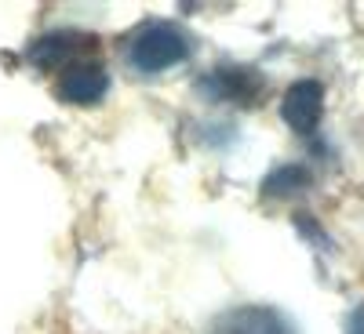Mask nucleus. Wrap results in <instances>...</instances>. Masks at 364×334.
Wrapping results in <instances>:
<instances>
[{"label": "nucleus", "instance_id": "nucleus-4", "mask_svg": "<svg viewBox=\"0 0 364 334\" xmlns=\"http://www.w3.org/2000/svg\"><path fill=\"white\" fill-rule=\"evenodd\" d=\"M55 95L70 106H95L109 95V73L102 62H87L84 58V62L63 69V77L55 84Z\"/></svg>", "mask_w": 364, "mask_h": 334}, {"label": "nucleus", "instance_id": "nucleus-8", "mask_svg": "<svg viewBox=\"0 0 364 334\" xmlns=\"http://www.w3.org/2000/svg\"><path fill=\"white\" fill-rule=\"evenodd\" d=\"M346 334H364V306H357V309L346 316Z\"/></svg>", "mask_w": 364, "mask_h": 334}, {"label": "nucleus", "instance_id": "nucleus-2", "mask_svg": "<svg viewBox=\"0 0 364 334\" xmlns=\"http://www.w3.org/2000/svg\"><path fill=\"white\" fill-rule=\"evenodd\" d=\"M95 51V37L80 33V29H51V33H41L37 40H29L26 58L41 69H70L77 62H84V55Z\"/></svg>", "mask_w": 364, "mask_h": 334}, {"label": "nucleus", "instance_id": "nucleus-3", "mask_svg": "<svg viewBox=\"0 0 364 334\" xmlns=\"http://www.w3.org/2000/svg\"><path fill=\"white\" fill-rule=\"evenodd\" d=\"M324 116V87L317 80H295L281 99V120L295 135H314Z\"/></svg>", "mask_w": 364, "mask_h": 334}, {"label": "nucleus", "instance_id": "nucleus-6", "mask_svg": "<svg viewBox=\"0 0 364 334\" xmlns=\"http://www.w3.org/2000/svg\"><path fill=\"white\" fill-rule=\"evenodd\" d=\"M200 87L211 99H230V102H252L259 95V77L252 69H215L200 80Z\"/></svg>", "mask_w": 364, "mask_h": 334}, {"label": "nucleus", "instance_id": "nucleus-5", "mask_svg": "<svg viewBox=\"0 0 364 334\" xmlns=\"http://www.w3.org/2000/svg\"><path fill=\"white\" fill-rule=\"evenodd\" d=\"M211 334H295V330L269 306H237L215 320Z\"/></svg>", "mask_w": 364, "mask_h": 334}, {"label": "nucleus", "instance_id": "nucleus-7", "mask_svg": "<svg viewBox=\"0 0 364 334\" xmlns=\"http://www.w3.org/2000/svg\"><path fill=\"white\" fill-rule=\"evenodd\" d=\"M266 193L269 196H288V193H299V189H306L310 186V171L306 167H299V164H288V167H277L266 182Z\"/></svg>", "mask_w": 364, "mask_h": 334}, {"label": "nucleus", "instance_id": "nucleus-1", "mask_svg": "<svg viewBox=\"0 0 364 334\" xmlns=\"http://www.w3.org/2000/svg\"><path fill=\"white\" fill-rule=\"evenodd\" d=\"M190 58V37L171 22H146L128 40V66L135 73H164Z\"/></svg>", "mask_w": 364, "mask_h": 334}]
</instances>
